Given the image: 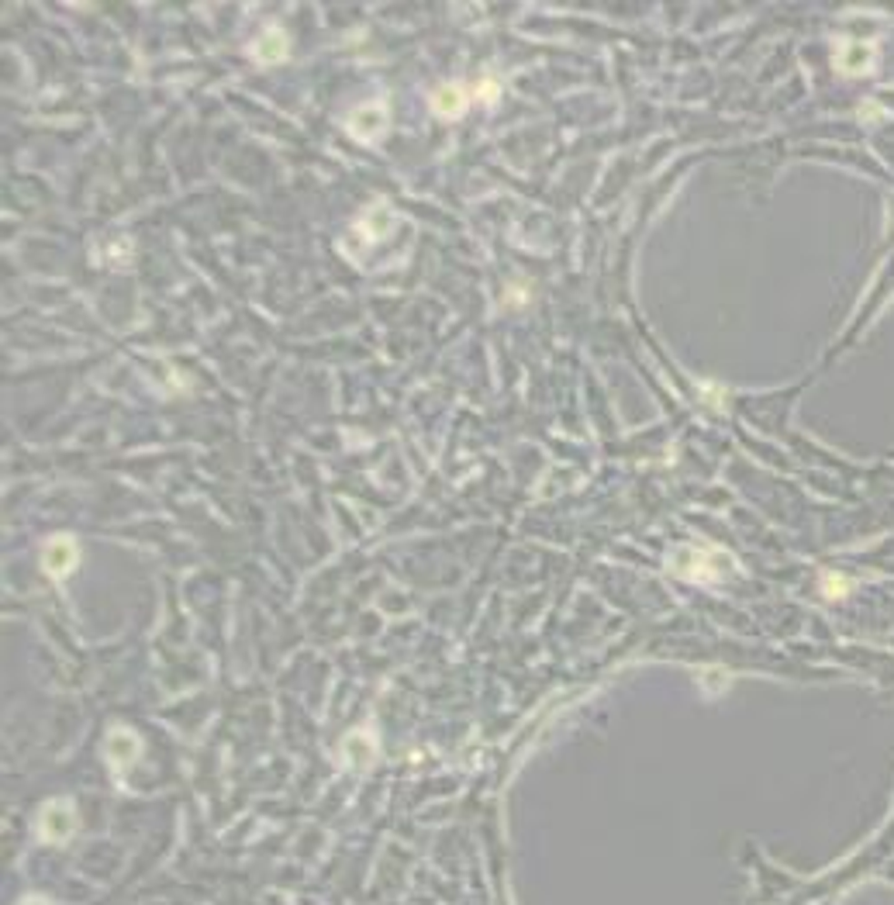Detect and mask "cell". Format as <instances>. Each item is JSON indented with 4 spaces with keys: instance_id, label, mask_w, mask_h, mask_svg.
Segmentation results:
<instances>
[{
    "instance_id": "6da1fadb",
    "label": "cell",
    "mask_w": 894,
    "mask_h": 905,
    "mask_svg": "<svg viewBox=\"0 0 894 905\" xmlns=\"http://www.w3.org/2000/svg\"><path fill=\"white\" fill-rule=\"evenodd\" d=\"M670 571L684 581H722L736 571V560L722 550H701V546H677L670 553Z\"/></svg>"
},
{
    "instance_id": "7a4b0ae2",
    "label": "cell",
    "mask_w": 894,
    "mask_h": 905,
    "mask_svg": "<svg viewBox=\"0 0 894 905\" xmlns=\"http://www.w3.org/2000/svg\"><path fill=\"white\" fill-rule=\"evenodd\" d=\"M345 128H349V135H356L360 142L380 139L391 128L387 101H363V104H356L345 114Z\"/></svg>"
},
{
    "instance_id": "3957f363",
    "label": "cell",
    "mask_w": 894,
    "mask_h": 905,
    "mask_svg": "<svg viewBox=\"0 0 894 905\" xmlns=\"http://www.w3.org/2000/svg\"><path fill=\"white\" fill-rule=\"evenodd\" d=\"M291 53V38L287 32L280 28V25H270V28H263L253 42H249V55L263 63V66H276V63H283Z\"/></svg>"
},
{
    "instance_id": "277c9868",
    "label": "cell",
    "mask_w": 894,
    "mask_h": 905,
    "mask_svg": "<svg viewBox=\"0 0 894 905\" xmlns=\"http://www.w3.org/2000/svg\"><path fill=\"white\" fill-rule=\"evenodd\" d=\"M397 225V214L394 208L387 204V201H377L373 208L363 211V218H356V235H363L366 243H380V239H387Z\"/></svg>"
},
{
    "instance_id": "5b68a950",
    "label": "cell",
    "mask_w": 894,
    "mask_h": 905,
    "mask_svg": "<svg viewBox=\"0 0 894 905\" xmlns=\"http://www.w3.org/2000/svg\"><path fill=\"white\" fill-rule=\"evenodd\" d=\"M73 809H69L66 801H49L45 809H42V816H38V836L42 840H49V843H59V840H66L73 833Z\"/></svg>"
},
{
    "instance_id": "8992f818",
    "label": "cell",
    "mask_w": 894,
    "mask_h": 905,
    "mask_svg": "<svg viewBox=\"0 0 894 905\" xmlns=\"http://www.w3.org/2000/svg\"><path fill=\"white\" fill-rule=\"evenodd\" d=\"M42 567L49 577H63L76 567V542L69 536H52L42 550Z\"/></svg>"
},
{
    "instance_id": "52a82bcc",
    "label": "cell",
    "mask_w": 894,
    "mask_h": 905,
    "mask_svg": "<svg viewBox=\"0 0 894 905\" xmlns=\"http://www.w3.org/2000/svg\"><path fill=\"white\" fill-rule=\"evenodd\" d=\"M429 104H432V111H435L439 118H446V122L449 118H460L466 107H470V90H466L463 84H442V87L432 90Z\"/></svg>"
},
{
    "instance_id": "ba28073f",
    "label": "cell",
    "mask_w": 894,
    "mask_h": 905,
    "mask_svg": "<svg viewBox=\"0 0 894 905\" xmlns=\"http://www.w3.org/2000/svg\"><path fill=\"white\" fill-rule=\"evenodd\" d=\"M343 757L345 764L353 767V771H366V767L373 764V757H377V747H373V732L370 730H356L345 736L343 743Z\"/></svg>"
},
{
    "instance_id": "9c48e42d",
    "label": "cell",
    "mask_w": 894,
    "mask_h": 905,
    "mask_svg": "<svg viewBox=\"0 0 894 905\" xmlns=\"http://www.w3.org/2000/svg\"><path fill=\"white\" fill-rule=\"evenodd\" d=\"M107 761H111V767H118V771H124V767L132 764L138 757V750H142V743H138V736L135 732H128V730H114L111 736H107Z\"/></svg>"
},
{
    "instance_id": "30bf717a",
    "label": "cell",
    "mask_w": 894,
    "mask_h": 905,
    "mask_svg": "<svg viewBox=\"0 0 894 905\" xmlns=\"http://www.w3.org/2000/svg\"><path fill=\"white\" fill-rule=\"evenodd\" d=\"M874 66V45L870 42H846L836 53V70L839 73H863Z\"/></svg>"
},
{
    "instance_id": "8fae6325",
    "label": "cell",
    "mask_w": 894,
    "mask_h": 905,
    "mask_svg": "<svg viewBox=\"0 0 894 905\" xmlns=\"http://www.w3.org/2000/svg\"><path fill=\"white\" fill-rule=\"evenodd\" d=\"M846 592H849V584H846L839 574L822 577V594H826V598H846Z\"/></svg>"
},
{
    "instance_id": "7c38bea8",
    "label": "cell",
    "mask_w": 894,
    "mask_h": 905,
    "mask_svg": "<svg viewBox=\"0 0 894 905\" xmlns=\"http://www.w3.org/2000/svg\"><path fill=\"white\" fill-rule=\"evenodd\" d=\"M473 94H477V97H481V101H487V104H491V101H494V97H498V84H494V80H481V84H477V90H473Z\"/></svg>"
},
{
    "instance_id": "4fadbf2b",
    "label": "cell",
    "mask_w": 894,
    "mask_h": 905,
    "mask_svg": "<svg viewBox=\"0 0 894 905\" xmlns=\"http://www.w3.org/2000/svg\"><path fill=\"white\" fill-rule=\"evenodd\" d=\"M25 905H45V902H38V899H32V902H25Z\"/></svg>"
}]
</instances>
